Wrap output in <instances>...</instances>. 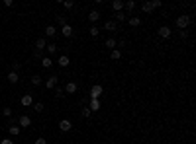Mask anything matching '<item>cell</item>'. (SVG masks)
<instances>
[{"label": "cell", "mask_w": 196, "mask_h": 144, "mask_svg": "<svg viewBox=\"0 0 196 144\" xmlns=\"http://www.w3.org/2000/svg\"><path fill=\"white\" fill-rule=\"evenodd\" d=\"M112 8H114V12H122V10H124V2H122V0H114Z\"/></svg>", "instance_id": "44dd1931"}, {"label": "cell", "mask_w": 196, "mask_h": 144, "mask_svg": "<svg viewBox=\"0 0 196 144\" xmlns=\"http://www.w3.org/2000/svg\"><path fill=\"white\" fill-rule=\"evenodd\" d=\"M116 45H118V47H126V39H120V41H116Z\"/></svg>", "instance_id": "60d3db41"}, {"label": "cell", "mask_w": 196, "mask_h": 144, "mask_svg": "<svg viewBox=\"0 0 196 144\" xmlns=\"http://www.w3.org/2000/svg\"><path fill=\"white\" fill-rule=\"evenodd\" d=\"M73 33H75V31H73V28H71L69 24L61 28V35H63V37H67V39H69V37H73Z\"/></svg>", "instance_id": "9c48e42d"}, {"label": "cell", "mask_w": 196, "mask_h": 144, "mask_svg": "<svg viewBox=\"0 0 196 144\" xmlns=\"http://www.w3.org/2000/svg\"><path fill=\"white\" fill-rule=\"evenodd\" d=\"M69 62H71V61H69L67 55H61V57H59V66H61V68H67Z\"/></svg>", "instance_id": "7402d4cb"}, {"label": "cell", "mask_w": 196, "mask_h": 144, "mask_svg": "<svg viewBox=\"0 0 196 144\" xmlns=\"http://www.w3.org/2000/svg\"><path fill=\"white\" fill-rule=\"evenodd\" d=\"M171 35H173V31H171V28H169V25H161V28H159V37H163V39H169Z\"/></svg>", "instance_id": "8992f818"}, {"label": "cell", "mask_w": 196, "mask_h": 144, "mask_svg": "<svg viewBox=\"0 0 196 144\" xmlns=\"http://www.w3.org/2000/svg\"><path fill=\"white\" fill-rule=\"evenodd\" d=\"M18 80H20L18 72H12V70L8 72V82H10V84H18Z\"/></svg>", "instance_id": "2e32d148"}, {"label": "cell", "mask_w": 196, "mask_h": 144, "mask_svg": "<svg viewBox=\"0 0 196 144\" xmlns=\"http://www.w3.org/2000/svg\"><path fill=\"white\" fill-rule=\"evenodd\" d=\"M41 66H43V68H51L53 66L51 57H41Z\"/></svg>", "instance_id": "ac0fdd59"}, {"label": "cell", "mask_w": 196, "mask_h": 144, "mask_svg": "<svg viewBox=\"0 0 196 144\" xmlns=\"http://www.w3.org/2000/svg\"><path fill=\"white\" fill-rule=\"evenodd\" d=\"M141 10H143L145 14H153V10H155V8H153L151 2H143V4H141Z\"/></svg>", "instance_id": "d6986e66"}, {"label": "cell", "mask_w": 196, "mask_h": 144, "mask_svg": "<svg viewBox=\"0 0 196 144\" xmlns=\"http://www.w3.org/2000/svg\"><path fill=\"white\" fill-rule=\"evenodd\" d=\"M110 58H112V61H120V58H122V51H120V49H112Z\"/></svg>", "instance_id": "603a6c76"}, {"label": "cell", "mask_w": 196, "mask_h": 144, "mask_svg": "<svg viewBox=\"0 0 196 144\" xmlns=\"http://www.w3.org/2000/svg\"><path fill=\"white\" fill-rule=\"evenodd\" d=\"M45 47H47V41H45V37H39V39L38 41H35V51H43L45 49Z\"/></svg>", "instance_id": "30bf717a"}, {"label": "cell", "mask_w": 196, "mask_h": 144, "mask_svg": "<svg viewBox=\"0 0 196 144\" xmlns=\"http://www.w3.org/2000/svg\"><path fill=\"white\" fill-rule=\"evenodd\" d=\"M88 109H90L92 113H94V111H98V109H100V99H90V105H88Z\"/></svg>", "instance_id": "ffe728a7"}, {"label": "cell", "mask_w": 196, "mask_h": 144, "mask_svg": "<svg viewBox=\"0 0 196 144\" xmlns=\"http://www.w3.org/2000/svg\"><path fill=\"white\" fill-rule=\"evenodd\" d=\"M4 6H6V8H12L14 2H12V0H4Z\"/></svg>", "instance_id": "f35d334b"}, {"label": "cell", "mask_w": 196, "mask_h": 144, "mask_svg": "<svg viewBox=\"0 0 196 144\" xmlns=\"http://www.w3.org/2000/svg\"><path fill=\"white\" fill-rule=\"evenodd\" d=\"M102 94H104V88L100 86V84H94V86L90 88V99H98Z\"/></svg>", "instance_id": "3957f363"}, {"label": "cell", "mask_w": 196, "mask_h": 144, "mask_svg": "<svg viewBox=\"0 0 196 144\" xmlns=\"http://www.w3.org/2000/svg\"><path fill=\"white\" fill-rule=\"evenodd\" d=\"M45 49H47V53H49V55H55V53H57V43H47Z\"/></svg>", "instance_id": "d4e9b609"}, {"label": "cell", "mask_w": 196, "mask_h": 144, "mask_svg": "<svg viewBox=\"0 0 196 144\" xmlns=\"http://www.w3.org/2000/svg\"><path fill=\"white\" fill-rule=\"evenodd\" d=\"M2 115L4 117H12V107H4L2 109Z\"/></svg>", "instance_id": "836d02e7"}, {"label": "cell", "mask_w": 196, "mask_h": 144, "mask_svg": "<svg viewBox=\"0 0 196 144\" xmlns=\"http://www.w3.org/2000/svg\"><path fill=\"white\" fill-rule=\"evenodd\" d=\"M151 4H153V8H161V6H163V2H161V0H153Z\"/></svg>", "instance_id": "8d00e7d4"}, {"label": "cell", "mask_w": 196, "mask_h": 144, "mask_svg": "<svg viewBox=\"0 0 196 144\" xmlns=\"http://www.w3.org/2000/svg\"><path fill=\"white\" fill-rule=\"evenodd\" d=\"M98 33H100V29L96 25H90V37H98Z\"/></svg>", "instance_id": "1f68e13d"}, {"label": "cell", "mask_w": 196, "mask_h": 144, "mask_svg": "<svg viewBox=\"0 0 196 144\" xmlns=\"http://www.w3.org/2000/svg\"><path fill=\"white\" fill-rule=\"evenodd\" d=\"M0 144H14V140H12V138H2Z\"/></svg>", "instance_id": "74e56055"}, {"label": "cell", "mask_w": 196, "mask_h": 144, "mask_svg": "<svg viewBox=\"0 0 196 144\" xmlns=\"http://www.w3.org/2000/svg\"><path fill=\"white\" fill-rule=\"evenodd\" d=\"M34 144H47V140H45V138H43V136H41V138H38V140H35Z\"/></svg>", "instance_id": "ab89813d"}, {"label": "cell", "mask_w": 196, "mask_h": 144, "mask_svg": "<svg viewBox=\"0 0 196 144\" xmlns=\"http://www.w3.org/2000/svg\"><path fill=\"white\" fill-rule=\"evenodd\" d=\"M178 35H181V39H186V37H188V31H186V29H181V31H178Z\"/></svg>", "instance_id": "d590c367"}, {"label": "cell", "mask_w": 196, "mask_h": 144, "mask_svg": "<svg viewBox=\"0 0 196 144\" xmlns=\"http://www.w3.org/2000/svg\"><path fill=\"white\" fill-rule=\"evenodd\" d=\"M71 129H73V123L69 121V119H61L59 121V131L61 132H69Z\"/></svg>", "instance_id": "5b68a950"}, {"label": "cell", "mask_w": 196, "mask_h": 144, "mask_svg": "<svg viewBox=\"0 0 196 144\" xmlns=\"http://www.w3.org/2000/svg\"><path fill=\"white\" fill-rule=\"evenodd\" d=\"M45 35L47 37H55L57 35V28H55V25H47V28H45Z\"/></svg>", "instance_id": "e0dca14e"}, {"label": "cell", "mask_w": 196, "mask_h": 144, "mask_svg": "<svg viewBox=\"0 0 196 144\" xmlns=\"http://www.w3.org/2000/svg\"><path fill=\"white\" fill-rule=\"evenodd\" d=\"M128 24L131 28H137V25H141V18L139 16H131V18H128Z\"/></svg>", "instance_id": "7c38bea8"}, {"label": "cell", "mask_w": 196, "mask_h": 144, "mask_svg": "<svg viewBox=\"0 0 196 144\" xmlns=\"http://www.w3.org/2000/svg\"><path fill=\"white\" fill-rule=\"evenodd\" d=\"M20 68H22V65H20V62H12V72H18Z\"/></svg>", "instance_id": "e575fe53"}, {"label": "cell", "mask_w": 196, "mask_h": 144, "mask_svg": "<svg viewBox=\"0 0 196 144\" xmlns=\"http://www.w3.org/2000/svg\"><path fill=\"white\" fill-rule=\"evenodd\" d=\"M43 103H41V101H38V103H34V111H35V113H43Z\"/></svg>", "instance_id": "4316f807"}, {"label": "cell", "mask_w": 196, "mask_h": 144, "mask_svg": "<svg viewBox=\"0 0 196 144\" xmlns=\"http://www.w3.org/2000/svg\"><path fill=\"white\" fill-rule=\"evenodd\" d=\"M124 8L128 10V12H134V10H135V2H134V0H128V2H124Z\"/></svg>", "instance_id": "cb8c5ba5"}, {"label": "cell", "mask_w": 196, "mask_h": 144, "mask_svg": "<svg viewBox=\"0 0 196 144\" xmlns=\"http://www.w3.org/2000/svg\"><path fill=\"white\" fill-rule=\"evenodd\" d=\"M57 84H59V76H57V74H51V76L45 80V88L47 90H55Z\"/></svg>", "instance_id": "7a4b0ae2"}, {"label": "cell", "mask_w": 196, "mask_h": 144, "mask_svg": "<svg viewBox=\"0 0 196 144\" xmlns=\"http://www.w3.org/2000/svg\"><path fill=\"white\" fill-rule=\"evenodd\" d=\"M114 22H116V24H120V22L124 24V22H128V16H126L124 12H116V14H114Z\"/></svg>", "instance_id": "8fae6325"}, {"label": "cell", "mask_w": 196, "mask_h": 144, "mask_svg": "<svg viewBox=\"0 0 196 144\" xmlns=\"http://www.w3.org/2000/svg\"><path fill=\"white\" fill-rule=\"evenodd\" d=\"M20 103H22L24 107H31V105H34V98H31V94H26V95H22Z\"/></svg>", "instance_id": "52a82bcc"}, {"label": "cell", "mask_w": 196, "mask_h": 144, "mask_svg": "<svg viewBox=\"0 0 196 144\" xmlns=\"http://www.w3.org/2000/svg\"><path fill=\"white\" fill-rule=\"evenodd\" d=\"M65 95H67V94H65V90H63V88H55V98H57V99L65 98Z\"/></svg>", "instance_id": "83f0119b"}, {"label": "cell", "mask_w": 196, "mask_h": 144, "mask_svg": "<svg viewBox=\"0 0 196 144\" xmlns=\"http://www.w3.org/2000/svg\"><path fill=\"white\" fill-rule=\"evenodd\" d=\"M57 24H59L61 28H63V25H67V20H65V16H57Z\"/></svg>", "instance_id": "d6a6232c"}, {"label": "cell", "mask_w": 196, "mask_h": 144, "mask_svg": "<svg viewBox=\"0 0 196 144\" xmlns=\"http://www.w3.org/2000/svg\"><path fill=\"white\" fill-rule=\"evenodd\" d=\"M106 49H110V51H112V49H116V39H114V37L106 39Z\"/></svg>", "instance_id": "484cf974"}, {"label": "cell", "mask_w": 196, "mask_h": 144, "mask_svg": "<svg viewBox=\"0 0 196 144\" xmlns=\"http://www.w3.org/2000/svg\"><path fill=\"white\" fill-rule=\"evenodd\" d=\"M20 131H22V129H20L18 125H10V127H8V132H10V136H18V135H20Z\"/></svg>", "instance_id": "9a60e30c"}, {"label": "cell", "mask_w": 196, "mask_h": 144, "mask_svg": "<svg viewBox=\"0 0 196 144\" xmlns=\"http://www.w3.org/2000/svg\"><path fill=\"white\" fill-rule=\"evenodd\" d=\"M63 90H65V94H75L77 90H78V86H77V82H67Z\"/></svg>", "instance_id": "ba28073f"}, {"label": "cell", "mask_w": 196, "mask_h": 144, "mask_svg": "<svg viewBox=\"0 0 196 144\" xmlns=\"http://www.w3.org/2000/svg\"><path fill=\"white\" fill-rule=\"evenodd\" d=\"M61 4H63V6H65L67 10H73V8H75V2H71V0H63Z\"/></svg>", "instance_id": "f546056e"}, {"label": "cell", "mask_w": 196, "mask_h": 144, "mask_svg": "<svg viewBox=\"0 0 196 144\" xmlns=\"http://www.w3.org/2000/svg\"><path fill=\"white\" fill-rule=\"evenodd\" d=\"M88 20H90V24H96L100 20V12L98 10H90V14H88Z\"/></svg>", "instance_id": "5bb4252c"}, {"label": "cell", "mask_w": 196, "mask_h": 144, "mask_svg": "<svg viewBox=\"0 0 196 144\" xmlns=\"http://www.w3.org/2000/svg\"><path fill=\"white\" fill-rule=\"evenodd\" d=\"M190 22H192V20H190V16L188 14H181V16H177V28H178V31L181 29H186L188 25H190Z\"/></svg>", "instance_id": "6da1fadb"}, {"label": "cell", "mask_w": 196, "mask_h": 144, "mask_svg": "<svg viewBox=\"0 0 196 144\" xmlns=\"http://www.w3.org/2000/svg\"><path fill=\"white\" fill-rule=\"evenodd\" d=\"M81 115L84 117V119H88V117H90V115H92V111H90V109H88V107H82V111H81Z\"/></svg>", "instance_id": "4dcf8cb0"}, {"label": "cell", "mask_w": 196, "mask_h": 144, "mask_svg": "<svg viewBox=\"0 0 196 144\" xmlns=\"http://www.w3.org/2000/svg\"><path fill=\"white\" fill-rule=\"evenodd\" d=\"M116 28H118V24H116L114 20H106V22H104V29H108V31H116Z\"/></svg>", "instance_id": "4fadbf2b"}, {"label": "cell", "mask_w": 196, "mask_h": 144, "mask_svg": "<svg viewBox=\"0 0 196 144\" xmlns=\"http://www.w3.org/2000/svg\"><path fill=\"white\" fill-rule=\"evenodd\" d=\"M30 125H31V119L28 115H20L18 117V127H20V129H28Z\"/></svg>", "instance_id": "277c9868"}, {"label": "cell", "mask_w": 196, "mask_h": 144, "mask_svg": "<svg viewBox=\"0 0 196 144\" xmlns=\"http://www.w3.org/2000/svg\"><path fill=\"white\" fill-rule=\"evenodd\" d=\"M31 84H34V86H41V76L34 74V76H31Z\"/></svg>", "instance_id": "f1b7e54d"}]
</instances>
